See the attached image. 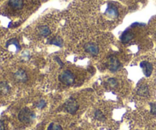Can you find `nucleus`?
Instances as JSON below:
<instances>
[{"instance_id": "10", "label": "nucleus", "mask_w": 156, "mask_h": 130, "mask_svg": "<svg viewBox=\"0 0 156 130\" xmlns=\"http://www.w3.org/2000/svg\"><path fill=\"white\" fill-rule=\"evenodd\" d=\"M10 92V86L5 81L0 82V95H6Z\"/></svg>"}, {"instance_id": "17", "label": "nucleus", "mask_w": 156, "mask_h": 130, "mask_svg": "<svg viewBox=\"0 0 156 130\" xmlns=\"http://www.w3.org/2000/svg\"><path fill=\"white\" fill-rule=\"evenodd\" d=\"M11 44H14L15 46H16V48H17L18 50L21 49V46H20V45H19V41H18L17 39L13 38V39H11V40H9L8 42H7L6 46H9V45H11Z\"/></svg>"}, {"instance_id": "18", "label": "nucleus", "mask_w": 156, "mask_h": 130, "mask_svg": "<svg viewBox=\"0 0 156 130\" xmlns=\"http://www.w3.org/2000/svg\"><path fill=\"white\" fill-rule=\"evenodd\" d=\"M50 43H51V44L57 45V46H61L63 42H62L61 39H60L58 37V38H54L53 40H51L50 41Z\"/></svg>"}, {"instance_id": "6", "label": "nucleus", "mask_w": 156, "mask_h": 130, "mask_svg": "<svg viewBox=\"0 0 156 130\" xmlns=\"http://www.w3.org/2000/svg\"><path fill=\"white\" fill-rule=\"evenodd\" d=\"M85 50L92 56H97L99 53V48L95 43H88L85 45Z\"/></svg>"}, {"instance_id": "9", "label": "nucleus", "mask_w": 156, "mask_h": 130, "mask_svg": "<svg viewBox=\"0 0 156 130\" xmlns=\"http://www.w3.org/2000/svg\"><path fill=\"white\" fill-rule=\"evenodd\" d=\"M9 5L15 10H21L24 6L23 0H9Z\"/></svg>"}, {"instance_id": "7", "label": "nucleus", "mask_w": 156, "mask_h": 130, "mask_svg": "<svg viewBox=\"0 0 156 130\" xmlns=\"http://www.w3.org/2000/svg\"><path fill=\"white\" fill-rule=\"evenodd\" d=\"M105 15L110 19H116L119 16L118 9L113 5H109L105 11Z\"/></svg>"}, {"instance_id": "16", "label": "nucleus", "mask_w": 156, "mask_h": 130, "mask_svg": "<svg viewBox=\"0 0 156 130\" xmlns=\"http://www.w3.org/2000/svg\"><path fill=\"white\" fill-rule=\"evenodd\" d=\"M47 130H63V128L60 125L57 123H54V122H51L48 126Z\"/></svg>"}, {"instance_id": "20", "label": "nucleus", "mask_w": 156, "mask_h": 130, "mask_svg": "<svg viewBox=\"0 0 156 130\" xmlns=\"http://www.w3.org/2000/svg\"><path fill=\"white\" fill-rule=\"evenodd\" d=\"M150 108H151V114L156 115V104L151 103V104H150Z\"/></svg>"}, {"instance_id": "22", "label": "nucleus", "mask_w": 156, "mask_h": 130, "mask_svg": "<svg viewBox=\"0 0 156 130\" xmlns=\"http://www.w3.org/2000/svg\"><path fill=\"white\" fill-rule=\"evenodd\" d=\"M55 60H57V62H58V63H59V64L60 65V66H63V63H62V61H61V60H60V58H59V57H57V58H56Z\"/></svg>"}, {"instance_id": "4", "label": "nucleus", "mask_w": 156, "mask_h": 130, "mask_svg": "<svg viewBox=\"0 0 156 130\" xmlns=\"http://www.w3.org/2000/svg\"><path fill=\"white\" fill-rule=\"evenodd\" d=\"M107 65H108L109 69L111 72H116L121 67L120 63L118 60V59L115 56L110 57L108 63H107Z\"/></svg>"}, {"instance_id": "12", "label": "nucleus", "mask_w": 156, "mask_h": 130, "mask_svg": "<svg viewBox=\"0 0 156 130\" xmlns=\"http://www.w3.org/2000/svg\"><path fill=\"white\" fill-rule=\"evenodd\" d=\"M133 34L132 33L129 32V31H125L122 34L120 37L121 41L123 43H127L130 41L131 40H133Z\"/></svg>"}, {"instance_id": "13", "label": "nucleus", "mask_w": 156, "mask_h": 130, "mask_svg": "<svg viewBox=\"0 0 156 130\" xmlns=\"http://www.w3.org/2000/svg\"><path fill=\"white\" fill-rule=\"evenodd\" d=\"M39 34H40V35L42 36V37H48V36L50 35L51 30L49 27L46 26V25L41 26L39 28Z\"/></svg>"}, {"instance_id": "8", "label": "nucleus", "mask_w": 156, "mask_h": 130, "mask_svg": "<svg viewBox=\"0 0 156 130\" xmlns=\"http://www.w3.org/2000/svg\"><path fill=\"white\" fill-rule=\"evenodd\" d=\"M140 67L142 69L144 74H145V75L146 77H149L151 75V73H152L153 66L151 65V63H150L149 62H142L140 63Z\"/></svg>"}, {"instance_id": "14", "label": "nucleus", "mask_w": 156, "mask_h": 130, "mask_svg": "<svg viewBox=\"0 0 156 130\" xmlns=\"http://www.w3.org/2000/svg\"><path fill=\"white\" fill-rule=\"evenodd\" d=\"M95 117L99 121H104L106 119L105 116L103 114V113L100 110H97L96 111H95Z\"/></svg>"}, {"instance_id": "1", "label": "nucleus", "mask_w": 156, "mask_h": 130, "mask_svg": "<svg viewBox=\"0 0 156 130\" xmlns=\"http://www.w3.org/2000/svg\"><path fill=\"white\" fill-rule=\"evenodd\" d=\"M18 118H19V120L20 122L29 123V122L34 120V119L36 118V114L28 107H24L19 113Z\"/></svg>"}, {"instance_id": "19", "label": "nucleus", "mask_w": 156, "mask_h": 130, "mask_svg": "<svg viewBox=\"0 0 156 130\" xmlns=\"http://www.w3.org/2000/svg\"><path fill=\"white\" fill-rule=\"evenodd\" d=\"M36 106H37V108L43 109V108H44V107L47 106V103H46V101H44V100H40L39 102L37 103Z\"/></svg>"}, {"instance_id": "2", "label": "nucleus", "mask_w": 156, "mask_h": 130, "mask_svg": "<svg viewBox=\"0 0 156 130\" xmlns=\"http://www.w3.org/2000/svg\"><path fill=\"white\" fill-rule=\"evenodd\" d=\"M59 80L65 85L70 86L75 82V76L70 70L67 69L60 74L59 76Z\"/></svg>"}, {"instance_id": "5", "label": "nucleus", "mask_w": 156, "mask_h": 130, "mask_svg": "<svg viewBox=\"0 0 156 130\" xmlns=\"http://www.w3.org/2000/svg\"><path fill=\"white\" fill-rule=\"evenodd\" d=\"M14 78L18 82H25L28 81V75L24 69H19L14 74Z\"/></svg>"}, {"instance_id": "21", "label": "nucleus", "mask_w": 156, "mask_h": 130, "mask_svg": "<svg viewBox=\"0 0 156 130\" xmlns=\"http://www.w3.org/2000/svg\"><path fill=\"white\" fill-rule=\"evenodd\" d=\"M5 126L4 122L2 120H0V130H5Z\"/></svg>"}, {"instance_id": "15", "label": "nucleus", "mask_w": 156, "mask_h": 130, "mask_svg": "<svg viewBox=\"0 0 156 130\" xmlns=\"http://www.w3.org/2000/svg\"><path fill=\"white\" fill-rule=\"evenodd\" d=\"M107 85L110 87H115L116 85H117V81H116L115 78H110L109 79L107 80V82H106Z\"/></svg>"}, {"instance_id": "11", "label": "nucleus", "mask_w": 156, "mask_h": 130, "mask_svg": "<svg viewBox=\"0 0 156 130\" xmlns=\"http://www.w3.org/2000/svg\"><path fill=\"white\" fill-rule=\"evenodd\" d=\"M137 94L141 97H147L149 94V90H148V86L145 84H142L138 88Z\"/></svg>"}, {"instance_id": "3", "label": "nucleus", "mask_w": 156, "mask_h": 130, "mask_svg": "<svg viewBox=\"0 0 156 130\" xmlns=\"http://www.w3.org/2000/svg\"><path fill=\"white\" fill-rule=\"evenodd\" d=\"M65 109L70 114L74 115L78 110V104L77 101L72 98H69L65 103Z\"/></svg>"}]
</instances>
